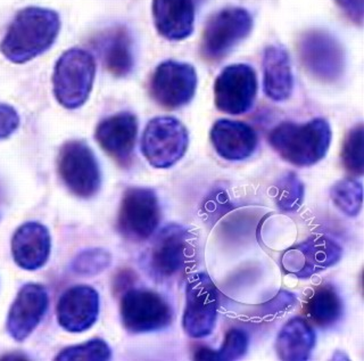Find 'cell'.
Here are the masks:
<instances>
[{
	"label": "cell",
	"mask_w": 364,
	"mask_h": 361,
	"mask_svg": "<svg viewBox=\"0 0 364 361\" xmlns=\"http://www.w3.org/2000/svg\"><path fill=\"white\" fill-rule=\"evenodd\" d=\"M57 11L43 7H26L17 13L5 37L0 53L14 64H26L53 47L60 31Z\"/></svg>",
	"instance_id": "obj_1"
},
{
	"label": "cell",
	"mask_w": 364,
	"mask_h": 361,
	"mask_svg": "<svg viewBox=\"0 0 364 361\" xmlns=\"http://www.w3.org/2000/svg\"><path fill=\"white\" fill-rule=\"evenodd\" d=\"M333 140L329 122L316 117L309 122H282L271 130L267 140L282 159L296 167H311L320 162Z\"/></svg>",
	"instance_id": "obj_2"
},
{
	"label": "cell",
	"mask_w": 364,
	"mask_h": 361,
	"mask_svg": "<svg viewBox=\"0 0 364 361\" xmlns=\"http://www.w3.org/2000/svg\"><path fill=\"white\" fill-rule=\"evenodd\" d=\"M196 258L195 237L178 224L165 226L153 239L147 253V268L159 282L185 273Z\"/></svg>",
	"instance_id": "obj_3"
},
{
	"label": "cell",
	"mask_w": 364,
	"mask_h": 361,
	"mask_svg": "<svg viewBox=\"0 0 364 361\" xmlns=\"http://www.w3.org/2000/svg\"><path fill=\"white\" fill-rule=\"evenodd\" d=\"M96 77L95 57L81 48L63 53L53 73V91L57 102L68 110L85 105Z\"/></svg>",
	"instance_id": "obj_4"
},
{
	"label": "cell",
	"mask_w": 364,
	"mask_h": 361,
	"mask_svg": "<svg viewBox=\"0 0 364 361\" xmlns=\"http://www.w3.org/2000/svg\"><path fill=\"white\" fill-rule=\"evenodd\" d=\"M253 17L242 7H228L210 17L203 32L200 54L208 62L225 58L253 30Z\"/></svg>",
	"instance_id": "obj_5"
},
{
	"label": "cell",
	"mask_w": 364,
	"mask_h": 361,
	"mask_svg": "<svg viewBox=\"0 0 364 361\" xmlns=\"http://www.w3.org/2000/svg\"><path fill=\"white\" fill-rule=\"evenodd\" d=\"M188 146L187 128L174 117H154L142 132V155L154 168L173 167L185 157Z\"/></svg>",
	"instance_id": "obj_6"
},
{
	"label": "cell",
	"mask_w": 364,
	"mask_h": 361,
	"mask_svg": "<svg viewBox=\"0 0 364 361\" xmlns=\"http://www.w3.org/2000/svg\"><path fill=\"white\" fill-rule=\"evenodd\" d=\"M57 169L63 184L75 197L89 199L100 192V163L90 146L82 140H70L60 147Z\"/></svg>",
	"instance_id": "obj_7"
},
{
	"label": "cell",
	"mask_w": 364,
	"mask_h": 361,
	"mask_svg": "<svg viewBox=\"0 0 364 361\" xmlns=\"http://www.w3.org/2000/svg\"><path fill=\"white\" fill-rule=\"evenodd\" d=\"M119 315L125 330L132 334L165 330L173 320V309L161 294L134 288L123 294Z\"/></svg>",
	"instance_id": "obj_8"
},
{
	"label": "cell",
	"mask_w": 364,
	"mask_h": 361,
	"mask_svg": "<svg viewBox=\"0 0 364 361\" xmlns=\"http://www.w3.org/2000/svg\"><path fill=\"white\" fill-rule=\"evenodd\" d=\"M219 313V290L208 273H195L186 286V307L182 326L191 339L213 333Z\"/></svg>",
	"instance_id": "obj_9"
},
{
	"label": "cell",
	"mask_w": 364,
	"mask_h": 361,
	"mask_svg": "<svg viewBox=\"0 0 364 361\" xmlns=\"http://www.w3.org/2000/svg\"><path fill=\"white\" fill-rule=\"evenodd\" d=\"M161 216L159 199L153 189L128 188L119 205L117 229L124 239L142 242L156 231Z\"/></svg>",
	"instance_id": "obj_10"
},
{
	"label": "cell",
	"mask_w": 364,
	"mask_h": 361,
	"mask_svg": "<svg viewBox=\"0 0 364 361\" xmlns=\"http://www.w3.org/2000/svg\"><path fill=\"white\" fill-rule=\"evenodd\" d=\"M299 54L305 70L321 83H337L344 74V49L338 40L328 32H305L299 39Z\"/></svg>",
	"instance_id": "obj_11"
},
{
	"label": "cell",
	"mask_w": 364,
	"mask_h": 361,
	"mask_svg": "<svg viewBox=\"0 0 364 361\" xmlns=\"http://www.w3.org/2000/svg\"><path fill=\"white\" fill-rule=\"evenodd\" d=\"M197 83V72L191 64L165 61L157 66L151 75L149 94L159 106L178 110L193 100Z\"/></svg>",
	"instance_id": "obj_12"
},
{
	"label": "cell",
	"mask_w": 364,
	"mask_h": 361,
	"mask_svg": "<svg viewBox=\"0 0 364 361\" xmlns=\"http://www.w3.org/2000/svg\"><path fill=\"white\" fill-rule=\"evenodd\" d=\"M256 72L248 64H231L220 72L214 83V104L231 115L247 113L257 95Z\"/></svg>",
	"instance_id": "obj_13"
},
{
	"label": "cell",
	"mask_w": 364,
	"mask_h": 361,
	"mask_svg": "<svg viewBox=\"0 0 364 361\" xmlns=\"http://www.w3.org/2000/svg\"><path fill=\"white\" fill-rule=\"evenodd\" d=\"M343 250L338 243L327 236H311L284 251L282 267L284 273L297 278H310L333 267L341 260Z\"/></svg>",
	"instance_id": "obj_14"
},
{
	"label": "cell",
	"mask_w": 364,
	"mask_h": 361,
	"mask_svg": "<svg viewBox=\"0 0 364 361\" xmlns=\"http://www.w3.org/2000/svg\"><path fill=\"white\" fill-rule=\"evenodd\" d=\"M136 136L138 119L131 112H119L106 117L95 131V138L102 151L123 168L132 162Z\"/></svg>",
	"instance_id": "obj_15"
},
{
	"label": "cell",
	"mask_w": 364,
	"mask_h": 361,
	"mask_svg": "<svg viewBox=\"0 0 364 361\" xmlns=\"http://www.w3.org/2000/svg\"><path fill=\"white\" fill-rule=\"evenodd\" d=\"M48 305V292L43 285H24L9 309L6 323L7 333L17 342L28 339L43 320Z\"/></svg>",
	"instance_id": "obj_16"
},
{
	"label": "cell",
	"mask_w": 364,
	"mask_h": 361,
	"mask_svg": "<svg viewBox=\"0 0 364 361\" xmlns=\"http://www.w3.org/2000/svg\"><path fill=\"white\" fill-rule=\"evenodd\" d=\"M100 294L91 286L68 288L57 303V322L70 333H81L94 326L100 316Z\"/></svg>",
	"instance_id": "obj_17"
},
{
	"label": "cell",
	"mask_w": 364,
	"mask_h": 361,
	"mask_svg": "<svg viewBox=\"0 0 364 361\" xmlns=\"http://www.w3.org/2000/svg\"><path fill=\"white\" fill-rule=\"evenodd\" d=\"M51 237L48 228L37 221H28L17 228L11 239V256L24 271H38L48 261Z\"/></svg>",
	"instance_id": "obj_18"
},
{
	"label": "cell",
	"mask_w": 364,
	"mask_h": 361,
	"mask_svg": "<svg viewBox=\"0 0 364 361\" xmlns=\"http://www.w3.org/2000/svg\"><path fill=\"white\" fill-rule=\"evenodd\" d=\"M210 142L222 159L244 161L255 153L259 137L247 123L221 119L212 127Z\"/></svg>",
	"instance_id": "obj_19"
},
{
	"label": "cell",
	"mask_w": 364,
	"mask_h": 361,
	"mask_svg": "<svg viewBox=\"0 0 364 361\" xmlns=\"http://www.w3.org/2000/svg\"><path fill=\"white\" fill-rule=\"evenodd\" d=\"M154 24L163 38L181 41L195 28V4L191 0H153Z\"/></svg>",
	"instance_id": "obj_20"
},
{
	"label": "cell",
	"mask_w": 364,
	"mask_h": 361,
	"mask_svg": "<svg viewBox=\"0 0 364 361\" xmlns=\"http://www.w3.org/2000/svg\"><path fill=\"white\" fill-rule=\"evenodd\" d=\"M263 88L273 102L287 100L294 88L293 71L288 51L282 46H267L263 56Z\"/></svg>",
	"instance_id": "obj_21"
},
{
	"label": "cell",
	"mask_w": 364,
	"mask_h": 361,
	"mask_svg": "<svg viewBox=\"0 0 364 361\" xmlns=\"http://www.w3.org/2000/svg\"><path fill=\"white\" fill-rule=\"evenodd\" d=\"M316 333L311 325L301 318L290 319L277 336V355L282 360L305 361L316 347Z\"/></svg>",
	"instance_id": "obj_22"
},
{
	"label": "cell",
	"mask_w": 364,
	"mask_h": 361,
	"mask_svg": "<svg viewBox=\"0 0 364 361\" xmlns=\"http://www.w3.org/2000/svg\"><path fill=\"white\" fill-rule=\"evenodd\" d=\"M102 54L107 71L117 78H124L134 66V48L130 33L124 26H117L102 40Z\"/></svg>",
	"instance_id": "obj_23"
},
{
	"label": "cell",
	"mask_w": 364,
	"mask_h": 361,
	"mask_svg": "<svg viewBox=\"0 0 364 361\" xmlns=\"http://www.w3.org/2000/svg\"><path fill=\"white\" fill-rule=\"evenodd\" d=\"M344 305L331 285H321L311 292L304 303V313L311 322L322 328H331L343 316Z\"/></svg>",
	"instance_id": "obj_24"
},
{
	"label": "cell",
	"mask_w": 364,
	"mask_h": 361,
	"mask_svg": "<svg viewBox=\"0 0 364 361\" xmlns=\"http://www.w3.org/2000/svg\"><path fill=\"white\" fill-rule=\"evenodd\" d=\"M248 334L239 328H231L225 334V342L219 350L199 347L195 352L197 360L230 361L237 360L246 355L248 349Z\"/></svg>",
	"instance_id": "obj_25"
},
{
	"label": "cell",
	"mask_w": 364,
	"mask_h": 361,
	"mask_svg": "<svg viewBox=\"0 0 364 361\" xmlns=\"http://www.w3.org/2000/svg\"><path fill=\"white\" fill-rule=\"evenodd\" d=\"M330 197L343 214L354 218L362 210L363 187L361 182L347 178L336 182L330 189Z\"/></svg>",
	"instance_id": "obj_26"
},
{
	"label": "cell",
	"mask_w": 364,
	"mask_h": 361,
	"mask_svg": "<svg viewBox=\"0 0 364 361\" xmlns=\"http://www.w3.org/2000/svg\"><path fill=\"white\" fill-rule=\"evenodd\" d=\"M341 162L350 174L363 176L364 172V128L363 123L353 127L341 147Z\"/></svg>",
	"instance_id": "obj_27"
},
{
	"label": "cell",
	"mask_w": 364,
	"mask_h": 361,
	"mask_svg": "<svg viewBox=\"0 0 364 361\" xmlns=\"http://www.w3.org/2000/svg\"><path fill=\"white\" fill-rule=\"evenodd\" d=\"M277 206L284 212H296L304 201V185L295 172H287L274 186Z\"/></svg>",
	"instance_id": "obj_28"
},
{
	"label": "cell",
	"mask_w": 364,
	"mask_h": 361,
	"mask_svg": "<svg viewBox=\"0 0 364 361\" xmlns=\"http://www.w3.org/2000/svg\"><path fill=\"white\" fill-rule=\"evenodd\" d=\"M112 358V350L104 340L94 339L82 345H72L63 349L57 355L56 360L60 361H105Z\"/></svg>",
	"instance_id": "obj_29"
},
{
	"label": "cell",
	"mask_w": 364,
	"mask_h": 361,
	"mask_svg": "<svg viewBox=\"0 0 364 361\" xmlns=\"http://www.w3.org/2000/svg\"><path fill=\"white\" fill-rule=\"evenodd\" d=\"M112 256L102 248H90L77 256L72 263L74 273L82 276L98 275L111 266Z\"/></svg>",
	"instance_id": "obj_30"
},
{
	"label": "cell",
	"mask_w": 364,
	"mask_h": 361,
	"mask_svg": "<svg viewBox=\"0 0 364 361\" xmlns=\"http://www.w3.org/2000/svg\"><path fill=\"white\" fill-rule=\"evenodd\" d=\"M20 115L13 106L0 103V140H6L20 127Z\"/></svg>",
	"instance_id": "obj_31"
},
{
	"label": "cell",
	"mask_w": 364,
	"mask_h": 361,
	"mask_svg": "<svg viewBox=\"0 0 364 361\" xmlns=\"http://www.w3.org/2000/svg\"><path fill=\"white\" fill-rule=\"evenodd\" d=\"M354 24H363L364 0H333Z\"/></svg>",
	"instance_id": "obj_32"
},
{
	"label": "cell",
	"mask_w": 364,
	"mask_h": 361,
	"mask_svg": "<svg viewBox=\"0 0 364 361\" xmlns=\"http://www.w3.org/2000/svg\"><path fill=\"white\" fill-rule=\"evenodd\" d=\"M191 1H193V4H198L202 3V1H204V0H191Z\"/></svg>",
	"instance_id": "obj_33"
}]
</instances>
